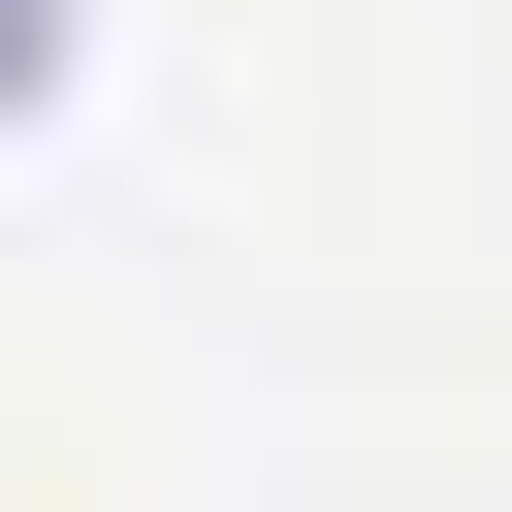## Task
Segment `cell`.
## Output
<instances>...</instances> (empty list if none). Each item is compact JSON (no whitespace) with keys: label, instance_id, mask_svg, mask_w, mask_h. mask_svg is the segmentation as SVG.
Returning <instances> with one entry per match:
<instances>
[{"label":"cell","instance_id":"cell-1","mask_svg":"<svg viewBox=\"0 0 512 512\" xmlns=\"http://www.w3.org/2000/svg\"><path fill=\"white\" fill-rule=\"evenodd\" d=\"M32 96H64V0H0V128H32Z\"/></svg>","mask_w":512,"mask_h":512}]
</instances>
